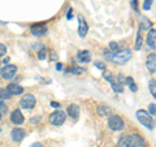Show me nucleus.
<instances>
[{
	"mask_svg": "<svg viewBox=\"0 0 156 147\" xmlns=\"http://www.w3.org/2000/svg\"><path fill=\"white\" fill-rule=\"evenodd\" d=\"M16 73H17V66H14V65H7L2 72H0V74H2V77L4 78V80H11V78L14 77Z\"/></svg>",
	"mask_w": 156,
	"mask_h": 147,
	"instance_id": "0eeeda50",
	"label": "nucleus"
},
{
	"mask_svg": "<svg viewBox=\"0 0 156 147\" xmlns=\"http://www.w3.org/2000/svg\"><path fill=\"white\" fill-rule=\"evenodd\" d=\"M51 106H52V107H55V108H58V107H60V104H58V103H56V102H52V103H51Z\"/></svg>",
	"mask_w": 156,
	"mask_h": 147,
	"instance_id": "7c9ffc66",
	"label": "nucleus"
},
{
	"mask_svg": "<svg viewBox=\"0 0 156 147\" xmlns=\"http://www.w3.org/2000/svg\"><path fill=\"white\" fill-rule=\"evenodd\" d=\"M44 53H46V51H44V50H42L41 52H39V59H41V60H43V59L46 57V55H44Z\"/></svg>",
	"mask_w": 156,
	"mask_h": 147,
	"instance_id": "c85d7f7f",
	"label": "nucleus"
},
{
	"mask_svg": "<svg viewBox=\"0 0 156 147\" xmlns=\"http://www.w3.org/2000/svg\"><path fill=\"white\" fill-rule=\"evenodd\" d=\"M31 147H43V146H42V143H39V142H37V143L31 145Z\"/></svg>",
	"mask_w": 156,
	"mask_h": 147,
	"instance_id": "2f4dec72",
	"label": "nucleus"
},
{
	"mask_svg": "<svg viewBox=\"0 0 156 147\" xmlns=\"http://www.w3.org/2000/svg\"><path fill=\"white\" fill-rule=\"evenodd\" d=\"M146 66H147L148 72H151V73L156 72V55H154V53L148 55L147 61H146Z\"/></svg>",
	"mask_w": 156,
	"mask_h": 147,
	"instance_id": "9b49d317",
	"label": "nucleus"
},
{
	"mask_svg": "<svg viewBox=\"0 0 156 147\" xmlns=\"http://www.w3.org/2000/svg\"><path fill=\"white\" fill-rule=\"evenodd\" d=\"M119 145L121 147H146V143L143 138H140L139 135L133 134V135H124L120 139Z\"/></svg>",
	"mask_w": 156,
	"mask_h": 147,
	"instance_id": "f03ea898",
	"label": "nucleus"
},
{
	"mask_svg": "<svg viewBox=\"0 0 156 147\" xmlns=\"http://www.w3.org/2000/svg\"><path fill=\"white\" fill-rule=\"evenodd\" d=\"M148 113L151 116L156 115V104H154V103H151V104L148 106Z\"/></svg>",
	"mask_w": 156,
	"mask_h": 147,
	"instance_id": "4be33fe9",
	"label": "nucleus"
},
{
	"mask_svg": "<svg viewBox=\"0 0 156 147\" xmlns=\"http://www.w3.org/2000/svg\"><path fill=\"white\" fill-rule=\"evenodd\" d=\"M7 90L9 91L11 95H18V94H22L23 92V89L20 85H17V83H9Z\"/></svg>",
	"mask_w": 156,
	"mask_h": 147,
	"instance_id": "f8f14e48",
	"label": "nucleus"
},
{
	"mask_svg": "<svg viewBox=\"0 0 156 147\" xmlns=\"http://www.w3.org/2000/svg\"><path fill=\"white\" fill-rule=\"evenodd\" d=\"M70 72H72V73H74V74H80V73H83L85 69H83V68H73Z\"/></svg>",
	"mask_w": 156,
	"mask_h": 147,
	"instance_id": "393cba45",
	"label": "nucleus"
},
{
	"mask_svg": "<svg viewBox=\"0 0 156 147\" xmlns=\"http://www.w3.org/2000/svg\"><path fill=\"white\" fill-rule=\"evenodd\" d=\"M56 69H61V64H60V63H58V64L56 65Z\"/></svg>",
	"mask_w": 156,
	"mask_h": 147,
	"instance_id": "473e14b6",
	"label": "nucleus"
},
{
	"mask_svg": "<svg viewBox=\"0 0 156 147\" xmlns=\"http://www.w3.org/2000/svg\"><path fill=\"white\" fill-rule=\"evenodd\" d=\"M131 2V7H133L135 11H138V5H136V4H138V0H130Z\"/></svg>",
	"mask_w": 156,
	"mask_h": 147,
	"instance_id": "cd10ccee",
	"label": "nucleus"
},
{
	"mask_svg": "<svg viewBox=\"0 0 156 147\" xmlns=\"http://www.w3.org/2000/svg\"><path fill=\"white\" fill-rule=\"evenodd\" d=\"M151 4H152V0H144V3H143V9L144 11H148V9L151 8Z\"/></svg>",
	"mask_w": 156,
	"mask_h": 147,
	"instance_id": "5701e85b",
	"label": "nucleus"
},
{
	"mask_svg": "<svg viewBox=\"0 0 156 147\" xmlns=\"http://www.w3.org/2000/svg\"><path fill=\"white\" fill-rule=\"evenodd\" d=\"M23 115H22V112L20 111V109H14L12 112V115H11V121L13 122L14 125H21L22 122H23Z\"/></svg>",
	"mask_w": 156,
	"mask_h": 147,
	"instance_id": "6e6552de",
	"label": "nucleus"
},
{
	"mask_svg": "<svg viewBox=\"0 0 156 147\" xmlns=\"http://www.w3.org/2000/svg\"><path fill=\"white\" fill-rule=\"evenodd\" d=\"M77 59L81 63H89L91 60V55L89 51H80L77 53Z\"/></svg>",
	"mask_w": 156,
	"mask_h": 147,
	"instance_id": "dca6fc26",
	"label": "nucleus"
},
{
	"mask_svg": "<svg viewBox=\"0 0 156 147\" xmlns=\"http://www.w3.org/2000/svg\"><path fill=\"white\" fill-rule=\"evenodd\" d=\"M31 33L34 35H44L47 33V27L44 25H33L31 26Z\"/></svg>",
	"mask_w": 156,
	"mask_h": 147,
	"instance_id": "4468645a",
	"label": "nucleus"
},
{
	"mask_svg": "<svg viewBox=\"0 0 156 147\" xmlns=\"http://www.w3.org/2000/svg\"><path fill=\"white\" fill-rule=\"evenodd\" d=\"M131 57V51L125 48V50H121V51H117L115 53H111V52H107L105 53V59L109 61H113L116 64H125L126 61Z\"/></svg>",
	"mask_w": 156,
	"mask_h": 147,
	"instance_id": "f257e3e1",
	"label": "nucleus"
},
{
	"mask_svg": "<svg viewBox=\"0 0 156 147\" xmlns=\"http://www.w3.org/2000/svg\"><path fill=\"white\" fill-rule=\"evenodd\" d=\"M35 96L31 95V94H26L22 96V99L20 100V106L22 107V108L25 109H31L34 108V106H35Z\"/></svg>",
	"mask_w": 156,
	"mask_h": 147,
	"instance_id": "39448f33",
	"label": "nucleus"
},
{
	"mask_svg": "<svg viewBox=\"0 0 156 147\" xmlns=\"http://www.w3.org/2000/svg\"><path fill=\"white\" fill-rule=\"evenodd\" d=\"M87 31H89V25L86 23V21L82 17H80V26H78V33L81 37H85Z\"/></svg>",
	"mask_w": 156,
	"mask_h": 147,
	"instance_id": "2eb2a0df",
	"label": "nucleus"
},
{
	"mask_svg": "<svg viewBox=\"0 0 156 147\" xmlns=\"http://www.w3.org/2000/svg\"><path fill=\"white\" fill-rule=\"evenodd\" d=\"M98 113L100 116H108L111 113V108H108L105 106H99L98 107Z\"/></svg>",
	"mask_w": 156,
	"mask_h": 147,
	"instance_id": "f3484780",
	"label": "nucleus"
},
{
	"mask_svg": "<svg viewBox=\"0 0 156 147\" xmlns=\"http://www.w3.org/2000/svg\"><path fill=\"white\" fill-rule=\"evenodd\" d=\"M66 119V116H65V112H62V111H56V112H53V113H51L50 116V122L53 125H62L64 124V121Z\"/></svg>",
	"mask_w": 156,
	"mask_h": 147,
	"instance_id": "423d86ee",
	"label": "nucleus"
},
{
	"mask_svg": "<svg viewBox=\"0 0 156 147\" xmlns=\"http://www.w3.org/2000/svg\"><path fill=\"white\" fill-rule=\"evenodd\" d=\"M109 48L112 51H117V50H119V45H117L116 42H111L109 43Z\"/></svg>",
	"mask_w": 156,
	"mask_h": 147,
	"instance_id": "a878e982",
	"label": "nucleus"
},
{
	"mask_svg": "<svg viewBox=\"0 0 156 147\" xmlns=\"http://www.w3.org/2000/svg\"><path fill=\"white\" fill-rule=\"evenodd\" d=\"M95 65L98 66V68H100V69H104V64H103V63H99V61H98V63H95Z\"/></svg>",
	"mask_w": 156,
	"mask_h": 147,
	"instance_id": "c756f323",
	"label": "nucleus"
},
{
	"mask_svg": "<svg viewBox=\"0 0 156 147\" xmlns=\"http://www.w3.org/2000/svg\"><path fill=\"white\" fill-rule=\"evenodd\" d=\"M5 112H7V106L4 104L2 99H0V113L3 115V113H5Z\"/></svg>",
	"mask_w": 156,
	"mask_h": 147,
	"instance_id": "b1692460",
	"label": "nucleus"
},
{
	"mask_svg": "<svg viewBox=\"0 0 156 147\" xmlns=\"http://www.w3.org/2000/svg\"><path fill=\"white\" fill-rule=\"evenodd\" d=\"M12 95L9 94V91L7 89H0V99H9Z\"/></svg>",
	"mask_w": 156,
	"mask_h": 147,
	"instance_id": "6ab92c4d",
	"label": "nucleus"
},
{
	"mask_svg": "<svg viewBox=\"0 0 156 147\" xmlns=\"http://www.w3.org/2000/svg\"><path fill=\"white\" fill-rule=\"evenodd\" d=\"M142 47V37H140V31L138 33V35H136V41H135V46L134 48L135 50H139V48Z\"/></svg>",
	"mask_w": 156,
	"mask_h": 147,
	"instance_id": "412c9836",
	"label": "nucleus"
},
{
	"mask_svg": "<svg viewBox=\"0 0 156 147\" xmlns=\"http://www.w3.org/2000/svg\"><path fill=\"white\" fill-rule=\"evenodd\" d=\"M108 126L112 129V130H122L124 129V126H125V122L124 120L121 119L120 116H117V115H113V116H111L109 117V120H108Z\"/></svg>",
	"mask_w": 156,
	"mask_h": 147,
	"instance_id": "20e7f679",
	"label": "nucleus"
},
{
	"mask_svg": "<svg viewBox=\"0 0 156 147\" xmlns=\"http://www.w3.org/2000/svg\"><path fill=\"white\" fill-rule=\"evenodd\" d=\"M147 45L150 48L156 50V29H151L147 34Z\"/></svg>",
	"mask_w": 156,
	"mask_h": 147,
	"instance_id": "9d476101",
	"label": "nucleus"
},
{
	"mask_svg": "<svg viewBox=\"0 0 156 147\" xmlns=\"http://www.w3.org/2000/svg\"><path fill=\"white\" fill-rule=\"evenodd\" d=\"M7 53V47L4 46V45H0V57L4 56Z\"/></svg>",
	"mask_w": 156,
	"mask_h": 147,
	"instance_id": "bb28decb",
	"label": "nucleus"
},
{
	"mask_svg": "<svg viewBox=\"0 0 156 147\" xmlns=\"http://www.w3.org/2000/svg\"><path fill=\"white\" fill-rule=\"evenodd\" d=\"M148 87H150V91L151 94L154 95V98L156 99V81L155 80H151L150 83H148Z\"/></svg>",
	"mask_w": 156,
	"mask_h": 147,
	"instance_id": "a211bd4d",
	"label": "nucleus"
},
{
	"mask_svg": "<svg viewBox=\"0 0 156 147\" xmlns=\"http://www.w3.org/2000/svg\"><path fill=\"white\" fill-rule=\"evenodd\" d=\"M66 112H68V116H70L72 119H77V117L80 116V107L77 104H70L68 107Z\"/></svg>",
	"mask_w": 156,
	"mask_h": 147,
	"instance_id": "ddd939ff",
	"label": "nucleus"
},
{
	"mask_svg": "<svg viewBox=\"0 0 156 147\" xmlns=\"http://www.w3.org/2000/svg\"><path fill=\"white\" fill-rule=\"evenodd\" d=\"M25 135H26L25 130H23V129H20V128H14V129L12 130V133H11V137H12V139H13L14 142H21Z\"/></svg>",
	"mask_w": 156,
	"mask_h": 147,
	"instance_id": "1a4fd4ad",
	"label": "nucleus"
},
{
	"mask_svg": "<svg viewBox=\"0 0 156 147\" xmlns=\"http://www.w3.org/2000/svg\"><path fill=\"white\" fill-rule=\"evenodd\" d=\"M126 82H128V85H129V87H130L131 91H136V90H138V87L135 86V83H134V81H133V78H131V77L126 78Z\"/></svg>",
	"mask_w": 156,
	"mask_h": 147,
	"instance_id": "aec40b11",
	"label": "nucleus"
},
{
	"mask_svg": "<svg viewBox=\"0 0 156 147\" xmlns=\"http://www.w3.org/2000/svg\"><path fill=\"white\" fill-rule=\"evenodd\" d=\"M136 119H138L140 124L144 125L147 129H152V128H154V120H152V116H151L147 111H144V109L136 111Z\"/></svg>",
	"mask_w": 156,
	"mask_h": 147,
	"instance_id": "7ed1b4c3",
	"label": "nucleus"
},
{
	"mask_svg": "<svg viewBox=\"0 0 156 147\" xmlns=\"http://www.w3.org/2000/svg\"><path fill=\"white\" fill-rule=\"evenodd\" d=\"M0 120H2V113H0Z\"/></svg>",
	"mask_w": 156,
	"mask_h": 147,
	"instance_id": "72a5a7b5",
	"label": "nucleus"
}]
</instances>
